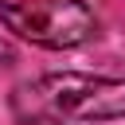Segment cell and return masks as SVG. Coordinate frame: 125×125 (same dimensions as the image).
<instances>
[{"label": "cell", "mask_w": 125, "mask_h": 125, "mask_svg": "<svg viewBox=\"0 0 125 125\" xmlns=\"http://www.w3.org/2000/svg\"><path fill=\"white\" fill-rule=\"evenodd\" d=\"M20 125H90L125 117V78L105 74H43L12 90Z\"/></svg>", "instance_id": "obj_1"}, {"label": "cell", "mask_w": 125, "mask_h": 125, "mask_svg": "<svg viewBox=\"0 0 125 125\" xmlns=\"http://www.w3.org/2000/svg\"><path fill=\"white\" fill-rule=\"evenodd\" d=\"M0 23L35 47H78L98 35V16L82 0H0Z\"/></svg>", "instance_id": "obj_2"}, {"label": "cell", "mask_w": 125, "mask_h": 125, "mask_svg": "<svg viewBox=\"0 0 125 125\" xmlns=\"http://www.w3.org/2000/svg\"><path fill=\"white\" fill-rule=\"evenodd\" d=\"M8 62H12V47H8V43H0V66H8Z\"/></svg>", "instance_id": "obj_3"}]
</instances>
